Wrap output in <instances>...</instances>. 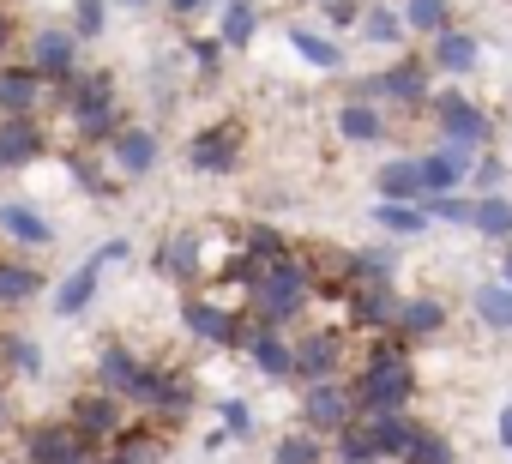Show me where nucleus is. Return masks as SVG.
<instances>
[{"label":"nucleus","mask_w":512,"mask_h":464,"mask_svg":"<svg viewBox=\"0 0 512 464\" xmlns=\"http://www.w3.org/2000/svg\"><path fill=\"white\" fill-rule=\"evenodd\" d=\"M79 49H85V43H79L67 25H37V31L25 37V67L55 91V85H67V79L85 67V61H79Z\"/></svg>","instance_id":"f03ea898"},{"label":"nucleus","mask_w":512,"mask_h":464,"mask_svg":"<svg viewBox=\"0 0 512 464\" xmlns=\"http://www.w3.org/2000/svg\"><path fill=\"white\" fill-rule=\"evenodd\" d=\"M404 464H452V446L440 434H416L410 452H404Z\"/></svg>","instance_id":"37998d69"},{"label":"nucleus","mask_w":512,"mask_h":464,"mask_svg":"<svg viewBox=\"0 0 512 464\" xmlns=\"http://www.w3.org/2000/svg\"><path fill=\"white\" fill-rule=\"evenodd\" d=\"M103 452H115L121 464H157L163 458V434H157V422H127Z\"/></svg>","instance_id":"412c9836"},{"label":"nucleus","mask_w":512,"mask_h":464,"mask_svg":"<svg viewBox=\"0 0 512 464\" xmlns=\"http://www.w3.org/2000/svg\"><path fill=\"white\" fill-rule=\"evenodd\" d=\"M338 133L368 145V139H380V133H386V121H380V109H374V103H344V109H338Z\"/></svg>","instance_id":"cd10ccee"},{"label":"nucleus","mask_w":512,"mask_h":464,"mask_svg":"<svg viewBox=\"0 0 512 464\" xmlns=\"http://www.w3.org/2000/svg\"><path fill=\"white\" fill-rule=\"evenodd\" d=\"M157 157H163V145H157V133L139 127V121H127V127L109 139V169H115V181H145V175L157 169Z\"/></svg>","instance_id":"423d86ee"},{"label":"nucleus","mask_w":512,"mask_h":464,"mask_svg":"<svg viewBox=\"0 0 512 464\" xmlns=\"http://www.w3.org/2000/svg\"><path fill=\"white\" fill-rule=\"evenodd\" d=\"M416 193H422V181H416V163H404V157H398V163H386V169H380V199H392V205H410Z\"/></svg>","instance_id":"7c9ffc66"},{"label":"nucleus","mask_w":512,"mask_h":464,"mask_svg":"<svg viewBox=\"0 0 512 464\" xmlns=\"http://www.w3.org/2000/svg\"><path fill=\"white\" fill-rule=\"evenodd\" d=\"M326 19H332V25H350V19H356V0H326Z\"/></svg>","instance_id":"3c124183"},{"label":"nucleus","mask_w":512,"mask_h":464,"mask_svg":"<svg viewBox=\"0 0 512 464\" xmlns=\"http://www.w3.org/2000/svg\"><path fill=\"white\" fill-rule=\"evenodd\" d=\"M217 410H223V434H253V410L241 398H223Z\"/></svg>","instance_id":"a18cd8bd"},{"label":"nucleus","mask_w":512,"mask_h":464,"mask_svg":"<svg viewBox=\"0 0 512 464\" xmlns=\"http://www.w3.org/2000/svg\"><path fill=\"white\" fill-rule=\"evenodd\" d=\"M428 217H452V223H464V217H470V205H464V199H452V193H428Z\"/></svg>","instance_id":"49530a36"},{"label":"nucleus","mask_w":512,"mask_h":464,"mask_svg":"<svg viewBox=\"0 0 512 464\" xmlns=\"http://www.w3.org/2000/svg\"><path fill=\"white\" fill-rule=\"evenodd\" d=\"M338 464H374V440L362 422H344L338 428Z\"/></svg>","instance_id":"4c0bfd02"},{"label":"nucleus","mask_w":512,"mask_h":464,"mask_svg":"<svg viewBox=\"0 0 512 464\" xmlns=\"http://www.w3.org/2000/svg\"><path fill=\"white\" fill-rule=\"evenodd\" d=\"M446 127V139H452V151H476L482 139H488V121H482V109H458L452 121H440Z\"/></svg>","instance_id":"72a5a7b5"},{"label":"nucleus","mask_w":512,"mask_h":464,"mask_svg":"<svg viewBox=\"0 0 512 464\" xmlns=\"http://www.w3.org/2000/svg\"><path fill=\"white\" fill-rule=\"evenodd\" d=\"M43 296V272L25 254H0V308H25Z\"/></svg>","instance_id":"6ab92c4d"},{"label":"nucleus","mask_w":512,"mask_h":464,"mask_svg":"<svg viewBox=\"0 0 512 464\" xmlns=\"http://www.w3.org/2000/svg\"><path fill=\"white\" fill-rule=\"evenodd\" d=\"M139 368H145V356H139V350H127V344H103V350H97V362H91L97 392H115L121 404H127V392H133Z\"/></svg>","instance_id":"2eb2a0df"},{"label":"nucleus","mask_w":512,"mask_h":464,"mask_svg":"<svg viewBox=\"0 0 512 464\" xmlns=\"http://www.w3.org/2000/svg\"><path fill=\"white\" fill-rule=\"evenodd\" d=\"M253 25H260V13H253V0H223V43H229V49L253 43Z\"/></svg>","instance_id":"473e14b6"},{"label":"nucleus","mask_w":512,"mask_h":464,"mask_svg":"<svg viewBox=\"0 0 512 464\" xmlns=\"http://www.w3.org/2000/svg\"><path fill=\"white\" fill-rule=\"evenodd\" d=\"M506 290H512V248H506Z\"/></svg>","instance_id":"13d9d810"},{"label":"nucleus","mask_w":512,"mask_h":464,"mask_svg":"<svg viewBox=\"0 0 512 464\" xmlns=\"http://www.w3.org/2000/svg\"><path fill=\"white\" fill-rule=\"evenodd\" d=\"M350 308H356V320L374 326V332H380V326H398V296H392V284H356V302H350Z\"/></svg>","instance_id":"393cba45"},{"label":"nucleus","mask_w":512,"mask_h":464,"mask_svg":"<svg viewBox=\"0 0 512 464\" xmlns=\"http://www.w3.org/2000/svg\"><path fill=\"white\" fill-rule=\"evenodd\" d=\"M43 151H49L43 115H0V175H25L31 163H43Z\"/></svg>","instance_id":"39448f33"},{"label":"nucleus","mask_w":512,"mask_h":464,"mask_svg":"<svg viewBox=\"0 0 512 464\" xmlns=\"http://www.w3.org/2000/svg\"><path fill=\"white\" fill-rule=\"evenodd\" d=\"M500 175H506V169H500V163H494V157H488V163H482V169H476V187H482V193H488V187H500Z\"/></svg>","instance_id":"864d4df0"},{"label":"nucleus","mask_w":512,"mask_h":464,"mask_svg":"<svg viewBox=\"0 0 512 464\" xmlns=\"http://www.w3.org/2000/svg\"><path fill=\"white\" fill-rule=\"evenodd\" d=\"M440 326H446L440 302H398V332H404V338H428V332H440Z\"/></svg>","instance_id":"2f4dec72"},{"label":"nucleus","mask_w":512,"mask_h":464,"mask_svg":"<svg viewBox=\"0 0 512 464\" xmlns=\"http://www.w3.org/2000/svg\"><path fill=\"white\" fill-rule=\"evenodd\" d=\"M67 121H73V133H79V145H85V151H91V145H109V139L127 127V115H121V97L79 103V109H67Z\"/></svg>","instance_id":"4468645a"},{"label":"nucleus","mask_w":512,"mask_h":464,"mask_svg":"<svg viewBox=\"0 0 512 464\" xmlns=\"http://www.w3.org/2000/svg\"><path fill=\"white\" fill-rule=\"evenodd\" d=\"M308 296H314V278H308V266L296 260V254H284V260H272L266 272H260V284L247 290V302H253V326H272V332H284L302 308H308Z\"/></svg>","instance_id":"f257e3e1"},{"label":"nucleus","mask_w":512,"mask_h":464,"mask_svg":"<svg viewBox=\"0 0 512 464\" xmlns=\"http://www.w3.org/2000/svg\"><path fill=\"white\" fill-rule=\"evenodd\" d=\"M290 49H296L302 61H314V67H326V73L338 67V43H326V37H314V31H302V25L290 31Z\"/></svg>","instance_id":"e433bc0d"},{"label":"nucleus","mask_w":512,"mask_h":464,"mask_svg":"<svg viewBox=\"0 0 512 464\" xmlns=\"http://www.w3.org/2000/svg\"><path fill=\"white\" fill-rule=\"evenodd\" d=\"M410 392H416L410 362H368V368H362V380L350 386V404H356L362 416H374V410H404V404H410Z\"/></svg>","instance_id":"7ed1b4c3"},{"label":"nucleus","mask_w":512,"mask_h":464,"mask_svg":"<svg viewBox=\"0 0 512 464\" xmlns=\"http://www.w3.org/2000/svg\"><path fill=\"white\" fill-rule=\"evenodd\" d=\"M0 236H7L13 248H25V254H37V248H55V223L31 199H7L0 205Z\"/></svg>","instance_id":"9d476101"},{"label":"nucleus","mask_w":512,"mask_h":464,"mask_svg":"<svg viewBox=\"0 0 512 464\" xmlns=\"http://www.w3.org/2000/svg\"><path fill=\"white\" fill-rule=\"evenodd\" d=\"M157 278H175V284H193L199 272H205V254H199V236L193 229H181V236H169L163 248H157Z\"/></svg>","instance_id":"a211bd4d"},{"label":"nucleus","mask_w":512,"mask_h":464,"mask_svg":"<svg viewBox=\"0 0 512 464\" xmlns=\"http://www.w3.org/2000/svg\"><path fill=\"white\" fill-rule=\"evenodd\" d=\"M464 223H476V229H482V236H494V242H506V236H512V205L488 193V199H476V205H470V217H464Z\"/></svg>","instance_id":"c85d7f7f"},{"label":"nucleus","mask_w":512,"mask_h":464,"mask_svg":"<svg viewBox=\"0 0 512 464\" xmlns=\"http://www.w3.org/2000/svg\"><path fill=\"white\" fill-rule=\"evenodd\" d=\"M500 440H506V446H512V404H506V410H500Z\"/></svg>","instance_id":"6e6d98bb"},{"label":"nucleus","mask_w":512,"mask_h":464,"mask_svg":"<svg viewBox=\"0 0 512 464\" xmlns=\"http://www.w3.org/2000/svg\"><path fill=\"white\" fill-rule=\"evenodd\" d=\"M470 169V151H434V157H422L416 163V181H422V193H452L458 187V175Z\"/></svg>","instance_id":"5701e85b"},{"label":"nucleus","mask_w":512,"mask_h":464,"mask_svg":"<svg viewBox=\"0 0 512 464\" xmlns=\"http://www.w3.org/2000/svg\"><path fill=\"white\" fill-rule=\"evenodd\" d=\"M199 7H205V0H169V13H175V19H187V13H199Z\"/></svg>","instance_id":"5fc2aeb1"},{"label":"nucleus","mask_w":512,"mask_h":464,"mask_svg":"<svg viewBox=\"0 0 512 464\" xmlns=\"http://www.w3.org/2000/svg\"><path fill=\"white\" fill-rule=\"evenodd\" d=\"M247 260H260V266H272V260H284L290 248H284V236H278V229H266V223H253L247 229V248H241Z\"/></svg>","instance_id":"58836bf2"},{"label":"nucleus","mask_w":512,"mask_h":464,"mask_svg":"<svg viewBox=\"0 0 512 464\" xmlns=\"http://www.w3.org/2000/svg\"><path fill=\"white\" fill-rule=\"evenodd\" d=\"M374 217L392 229V236H416V229H422V211H416V205H392V199H380Z\"/></svg>","instance_id":"79ce46f5"},{"label":"nucleus","mask_w":512,"mask_h":464,"mask_svg":"<svg viewBox=\"0 0 512 464\" xmlns=\"http://www.w3.org/2000/svg\"><path fill=\"white\" fill-rule=\"evenodd\" d=\"M181 326L199 338V344H217V350H241V338H247V320L241 314H229L223 302H187L181 308Z\"/></svg>","instance_id":"6e6552de"},{"label":"nucleus","mask_w":512,"mask_h":464,"mask_svg":"<svg viewBox=\"0 0 512 464\" xmlns=\"http://www.w3.org/2000/svg\"><path fill=\"white\" fill-rule=\"evenodd\" d=\"M362 428H368V440H374V458H404L410 440L422 434L404 410H374V416H362Z\"/></svg>","instance_id":"f3484780"},{"label":"nucleus","mask_w":512,"mask_h":464,"mask_svg":"<svg viewBox=\"0 0 512 464\" xmlns=\"http://www.w3.org/2000/svg\"><path fill=\"white\" fill-rule=\"evenodd\" d=\"M302 416H308V434H338L344 422H356L350 386H338V380H320V386H308V398H302Z\"/></svg>","instance_id":"9b49d317"},{"label":"nucleus","mask_w":512,"mask_h":464,"mask_svg":"<svg viewBox=\"0 0 512 464\" xmlns=\"http://www.w3.org/2000/svg\"><path fill=\"white\" fill-rule=\"evenodd\" d=\"M368 97H392V103H416V97H422V67H416V61H404V67H392V73H380V79L368 85Z\"/></svg>","instance_id":"a878e982"},{"label":"nucleus","mask_w":512,"mask_h":464,"mask_svg":"<svg viewBox=\"0 0 512 464\" xmlns=\"http://www.w3.org/2000/svg\"><path fill=\"white\" fill-rule=\"evenodd\" d=\"M67 169H73V181H79V187H85L91 199H109V193L121 187L115 175H103V163H97L91 151H73V157H67Z\"/></svg>","instance_id":"c756f323"},{"label":"nucleus","mask_w":512,"mask_h":464,"mask_svg":"<svg viewBox=\"0 0 512 464\" xmlns=\"http://www.w3.org/2000/svg\"><path fill=\"white\" fill-rule=\"evenodd\" d=\"M13 37H19V19H13V13H0V61H7V49H13Z\"/></svg>","instance_id":"603ef678"},{"label":"nucleus","mask_w":512,"mask_h":464,"mask_svg":"<svg viewBox=\"0 0 512 464\" xmlns=\"http://www.w3.org/2000/svg\"><path fill=\"white\" fill-rule=\"evenodd\" d=\"M241 350L253 356V368H260V374H272V380H284V374H296V356H290V338H284V332H272V326H253V320H247V338H241Z\"/></svg>","instance_id":"dca6fc26"},{"label":"nucleus","mask_w":512,"mask_h":464,"mask_svg":"<svg viewBox=\"0 0 512 464\" xmlns=\"http://www.w3.org/2000/svg\"><path fill=\"white\" fill-rule=\"evenodd\" d=\"M115 260L127 266V260H133V248H127V242H103V248L91 254V266H97V272H103V266H115Z\"/></svg>","instance_id":"de8ad7c7"},{"label":"nucleus","mask_w":512,"mask_h":464,"mask_svg":"<svg viewBox=\"0 0 512 464\" xmlns=\"http://www.w3.org/2000/svg\"><path fill=\"white\" fill-rule=\"evenodd\" d=\"M434 67H440V73H470V67H476V43L458 37V31H440V37H434Z\"/></svg>","instance_id":"bb28decb"},{"label":"nucleus","mask_w":512,"mask_h":464,"mask_svg":"<svg viewBox=\"0 0 512 464\" xmlns=\"http://www.w3.org/2000/svg\"><path fill=\"white\" fill-rule=\"evenodd\" d=\"M97 266L85 260V266H73L67 278H61V290H55V314L61 320H79V314H91V302H97Z\"/></svg>","instance_id":"aec40b11"},{"label":"nucleus","mask_w":512,"mask_h":464,"mask_svg":"<svg viewBox=\"0 0 512 464\" xmlns=\"http://www.w3.org/2000/svg\"><path fill=\"white\" fill-rule=\"evenodd\" d=\"M79 43H97L109 31V0H73V25H67Z\"/></svg>","instance_id":"f704fd0d"},{"label":"nucleus","mask_w":512,"mask_h":464,"mask_svg":"<svg viewBox=\"0 0 512 464\" xmlns=\"http://www.w3.org/2000/svg\"><path fill=\"white\" fill-rule=\"evenodd\" d=\"M193 410V380L181 374V368H169L163 362V386H157V398H151V410L145 416H157V422H181Z\"/></svg>","instance_id":"b1692460"},{"label":"nucleus","mask_w":512,"mask_h":464,"mask_svg":"<svg viewBox=\"0 0 512 464\" xmlns=\"http://www.w3.org/2000/svg\"><path fill=\"white\" fill-rule=\"evenodd\" d=\"M109 7H133L139 13V7H151V0H109Z\"/></svg>","instance_id":"4d7b16f0"},{"label":"nucleus","mask_w":512,"mask_h":464,"mask_svg":"<svg viewBox=\"0 0 512 464\" xmlns=\"http://www.w3.org/2000/svg\"><path fill=\"white\" fill-rule=\"evenodd\" d=\"M241 163V127L235 121H217V127H199L187 139V169L199 175H229Z\"/></svg>","instance_id":"0eeeda50"},{"label":"nucleus","mask_w":512,"mask_h":464,"mask_svg":"<svg viewBox=\"0 0 512 464\" xmlns=\"http://www.w3.org/2000/svg\"><path fill=\"white\" fill-rule=\"evenodd\" d=\"M79 446V434L67 428V416H37L19 428V464H61Z\"/></svg>","instance_id":"1a4fd4ad"},{"label":"nucleus","mask_w":512,"mask_h":464,"mask_svg":"<svg viewBox=\"0 0 512 464\" xmlns=\"http://www.w3.org/2000/svg\"><path fill=\"white\" fill-rule=\"evenodd\" d=\"M476 314L506 332V326H512V290H506V284H482V290H476Z\"/></svg>","instance_id":"c9c22d12"},{"label":"nucleus","mask_w":512,"mask_h":464,"mask_svg":"<svg viewBox=\"0 0 512 464\" xmlns=\"http://www.w3.org/2000/svg\"><path fill=\"white\" fill-rule=\"evenodd\" d=\"M362 31H368V37H374V43H398V37H404V19H398V13H392V7H374V13H368V25H362Z\"/></svg>","instance_id":"c03bdc74"},{"label":"nucleus","mask_w":512,"mask_h":464,"mask_svg":"<svg viewBox=\"0 0 512 464\" xmlns=\"http://www.w3.org/2000/svg\"><path fill=\"white\" fill-rule=\"evenodd\" d=\"M0 374L13 380H43V344L25 332H0Z\"/></svg>","instance_id":"4be33fe9"},{"label":"nucleus","mask_w":512,"mask_h":464,"mask_svg":"<svg viewBox=\"0 0 512 464\" xmlns=\"http://www.w3.org/2000/svg\"><path fill=\"white\" fill-rule=\"evenodd\" d=\"M272 464H320V434H284Z\"/></svg>","instance_id":"ea45409f"},{"label":"nucleus","mask_w":512,"mask_h":464,"mask_svg":"<svg viewBox=\"0 0 512 464\" xmlns=\"http://www.w3.org/2000/svg\"><path fill=\"white\" fill-rule=\"evenodd\" d=\"M458 109H470V103H464L458 91H434V115H440V121H452Z\"/></svg>","instance_id":"8fccbe9b"},{"label":"nucleus","mask_w":512,"mask_h":464,"mask_svg":"<svg viewBox=\"0 0 512 464\" xmlns=\"http://www.w3.org/2000/svg\"><path fill=\"white\" fill-rule=\"evenodd\" d=\"M404 19H410L416 31L440 37V31H446V0H410V7H404Z\"/></svg>","instance_id":"a19ab883"},{"label":"nucleus","mask_w":512,"mask_h":464,"mask_svg":"<svg viewBox=\"0 0 512 464\" xmlns=\"http://www.w3.org/2000/svg\"><path fill=\"white\" fill-rule=\"evenodd\" d=\"M290 356H296V374H302L308 386H320V380H338L344 338H338V332H308L302 344H290Z\"/></svg>","instance_id":"ddd939ff"},{"label":"nucleus","mask_w":512,"mask_h":464,"mask_svg":"<svg viewBox=\"0 0 512 464\" xmlns=\"http://www.w3.org/2000/svg\"><path fill=\"white\" fill-rule=\"evenodd\" d=\"M127 422H133V416H127V404H121L115 392H97V386H91V392H73V398H67V428H73L79 440H91V446H109Z\"/></svg>","instance_id":"20e7f679"},{"label":"nucleus","mask_w":512,"mask_h":464,"mask_svg":"<svg viewBox=\"0 0 512 464\" xmlns=\"http://www.w3.org/2000/svg\"><path fill=\"white\" fill-rule=\"evenodd\" d=\"M193 61H199V73H217V61H223V43H193Z\"/></svg>","instance_id":"09e8293b"},{"label":"nucleus","mask_w":512,"mask_h":464,"mask_svg":"<svg viewBox=\"0 0 512 464\" xmlns=\"http://www.w3.org/2000/svg\"><path fill=\"white\" fill-rule=\"evenodd\" d=\"M49 85L25 61H0V115H43Z\"/></svg>","instance_id":"f8f14e48"}]
</instances>
